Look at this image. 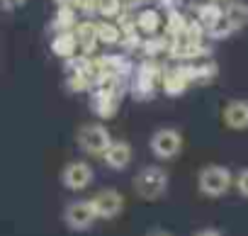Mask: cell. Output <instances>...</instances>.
<instances>
[{
  "mask_svg": "<svg viewBox=\"0 0 248 236\" xmlns=\"http://www.w3.org/2000/svg\"><path fill=\"white\" fill-rule=\"evenodd\" d=\"M161 76H163V68H161L154 59L144 61V63L137 68V78H134V85H132L134 97H137V100H149V97L156 93V88H158V83H161Z\"/></svg>",
  "mask_w": 248,
  "mask_h": 236,
  "instance_id": "obj_3",
  "label": "cell"
},
{
  "mask_svg": "<svg viewBox=\"0 0 248 236\" xmlns=\"http://www.w3.org/2000/svg\"><path fill=\"white\" fill-rule=\"evenodd\" d=\"M146 236H173L170 231H166V229H154L151 234H146Z\"/></svg>",
  "mask_w": 248,
  "mask_h": 236,
  "instance_id": "obj_28",
  "label": "cell"
},
{
  "mask_svg": "<svg viewBox=\"0 0 248 236\" xmlns=\"http://www.w3.org/2000/svg\"><path fill=\"white\" fill-rule=\"evenodd\" d=\"M51 51L61 59H73L78 54V47H76V37L71 30L66 32H56L54 39H51Z\"/></svg>",
  "mask_w": 248,
  "mask_h": 236,
  "instance_id": "obj_13",
  "label": "cell"
},
{
  "mask_svg": "<svg viewBox=\"0 0 248 236\" xmlns=\"http://www.w3.org/2000/svg\"><path fill=\"white\" fill-rule=\"evenodd\" d=\"M134 192L141 200H158L168 190V173L158 166H146L134 175Z\"/></svg>",
  "mask_w": 248,
  "mask_h": 236,
  "instance_id": "obj_1",
  "label": "cell"
},
{
  "mask_svg": "<svg viewBox=\"0 0 248 236\" xmlns=\"http://www.w3.org/2000/svg\"><path fill=\"white\" fill-rule=\"evenodd\" d=\"M93 110L100 114V117H112L117 112V105H119V97L112 95V93H105V90H97L95 88V95H93Z\"/></svg>",
  "mask_w": 248,
  "mask_h": 236,
  "instance_id": "obj_16",
  "label": "cell"
},
{
  "mask_svg": "<svg viewBox=\"0 0 248 236\" xmlns=\"http://www.w3.org/2000/svg\"><path fill=\"white\" fill-rule=\"evenodd\" d=\"M27 3V0H0V10H5V13H13L17 8H22Z\"/></svg>",
  "mask_w": 248,
  "mask_h": 236,
  "instance_id": "obj_26",
  "label": "cell"
},
{
  "mask_svg": "<svg viewBox=\"0 0 248 236\" xmlns=\"http://www.w3.org/2000/svg\"><path fill=\"white\" fill-rule=\"evenodd\" d=\"M76 27V8L73 5H59L56 17H54V30L56 32H66Z\"/></svg>",
  "mask_w": 248,
  "mask_h": 236,
  "instance_id": "obj_20",
  "label": "cell"
},
{
  "mask_svg": "<svg viewBox=\"0 0 248 236\" xmlns=\"http://www.w3.org/2000/svg\"><path fill=\"white\" fill-rule=\"evenodd\" d=\"M102 161L107 163V168L112 171H122L132 163V146L127 142H109L107 149L100 154Z\"/></svg>",
  "mask_w": 248,
  "mask_h": 236,
  "instance_id": "obj_9",
  "label": "cell"
},
{
  "mask_svg": "<svg viewBox=\"0 0 248 236\" xmlns=\"http://www.w3.org/2000/svg\"><path fill=\"white\" fill-rule=\"evenodd\" d=\"M137 30L139 32H144V34H149V37H154L158 30H161V25H163V20H161V13L156 10V8H144V10H139V15H137Z\"/></svg>",
  "mask_w": 248,
  "mask_h": 236,
  "instance_id": "obj_14",
  "label": "cell"
},
{
  "mask_svg": "<svg viewBox=\"0 0 248 236\" xmlns=\"http://www.w3.org/2000/svg\"><path fill=\"white\" fill-rule=\"evenodd\" d=\"M204 34H209L212 39H226L229 34H233V30H231V25H229V20L221 15L217 22H212L207 30H204Z\"/></svg>",
  "mask_w": 248,
  "mask_h": 236,
  "instance_id": "obj_24",
  "label": "cell"
},
{
  "mask_svg": "<svg viewBox=\"0 0 248 236\" xmlns=\"http://www.w3.org/2000/svg\"><path fill=\"white\" fill-rule=\"evenodd\" d=\"M141 47H144V51H146L149 59H158L161 54H168V49H170V37H168V34H166V37H154V39H146Z\"/></svg>",
  "mask_w": 248,
  "mask_h": 236,
  "instance_id": "obj_21",
  "label": "cell"
},
{
  "mask_svg": "<svg viewBox=\"0 0 248 236\" xmlns=\"http://www.w3.org/2000/svg\"><path fill=\"white\" fill-rule=\"evenodd\" d=\"M61 183L78 192V190H85L90 183H93V166L85 163V161H71L63 171H61Z\"/></svg>",
  "mask_w": 248,
  "mask_h": 236,
  "instance_id": "obj_7",
  "label": "cell"
},
{
  "mask_svg": "<svg viewBox=\"0 0 248 236\" xmlns=\"http://www.w3.org/2000/svg\"><path fill=\"white\" fill-rule=\"evenodd\" d=\"M168 37L173 39V37H178V34H183L185 32V27H187V20H185V15L183 13H178L175 8L168 13Z\"/></svg>",
  "mask_w": 248,
  "mask_h": 236,
  "instance_id": "obj_22",
  "label": "cell"
},
{
  "mask_svg": "<svg viewBox=\"0 0 248 236\" xmlns=\"http://www.w3.org/2000/svg\"><path fill=\"white\" fill-rule=\"evenodd\" d=\"M95 32H97V42H105V44H119V39H122L119 25L109 22V20L95 22Z\"/></svg>",
  "mask_w": 248,
  "mask_h": 236,
  "instance_id": "obj_18",
  "label": "cell"
},
{
  "mask_svg": "<svg viewBox=\"0 0 248 236\" xmlns=\"http://www.w3.org/2000/svg\"><path fill=\"white\" fill-rule=\"evenodd\" d=\"M219 68L214 61H202V63H192V83H200V85H207L217 78Z\"/></svg>",
  "mask_w": 248,
  "mask_h": 236,
  "instance_id": "obj_19",
  "label": "cell"
},
{
  "mask_svg": "<svg viewBox=\"0 0 248 236\" xmlns=\"http://www.w3.org/2000/svg\"><path fill=\"white\" fill-rule=\"evenodd\" d=\"M90 202H93V209L100 219H114L124 209V197L117 190H100Z\"/></svg>",
  "mask_w": 248,
  "mask_h": 236,
  "instance_id": "obj_8",
  "label": "cell"
},
{
  "mask_svg": "<svg viewBox=\"0 0 248 236\" xmlns=\"http://www.w3.org/2000/svg\"><path fill=\"white\" fill-rule=\"evenodd\" d=\"M190 85H192V83L187 80V76H185L183 66H175V68H163V76H161V88H163V93H166V95L178 97V95H183Z\"/></svg>",
  "mask_w": 248,
  "mask_h": 236,
  "instance_id": "obj_10",
  "label": "cell"
},
{
  "mask_svg": "<svg viewBox=\"0 0 248 236\" xmlns=\"http://www.w3.org/2000/svg\"><path fill=\"white\" fill-rule=\"evenodd\" d=\"M71 32H73V37H76V47H78V51H83V54L88 56V54L95 49V44H97L95 22H90V20L76 22V27H73Z\"/></svg>",
  "mask_w": 248,
  "mask_h": 236,
  "instance_id": "obj_12",
  "label": "cell"
},
{
  "mask_svg": "<svg viewBox=\"0 0 248 236\" xmlns=\"http://www.w3.org/2000/svg\"><path fill=\"white\" fill-rule=\"evenodd\" d=\"M224 17L229 20L231 30H243L248 25V5L243 3V0H231V3H226L224 8Z\"/></svg>",
  "mask_w": 248,
  "mask_h": 236,
  "instance_id": "obj_15",
  "label": "cell"
},
{
  "mask_svg": "<svg viewBox=\"0 0 248 236\" xmlns=\"http://www.w3.org/2000/svg\"><path fill=\"white\" fill-rule=\"evenodd\" d=\"M197 188L207 197H221L231 188V171L226 166H204L197 175Z\"/></svg>",
  "mask_w": 248,
  "mask_h": 236,
  "instance_id": "obj_2",
  "label": "cell"
},
{
  "mask_svg": "<svg viewBox=\"0 0 248 236\" xmlns=\"http://www.w3.org/2000/svg\"><path fill=\"white\" fill-rule=\"evenodd\" d=\"M95 10L105 17V20H114L122 15V0H97Z\"/></svg>",
  "mask_w": 248,
  "mask_h": 236,
  "instance_id": "obj_23",
  "label": "cell"
},
{
  "mask_svg": "<svg viewBox=\"0 0 248 236\" xmlns=\"http://www.w3.org/2000/svg\"><path fill=\"white\" fill-rule=\"evenodd\" d=\"M224 125L229 129H248V102L246 100H231L224 107Z\"/></svg>",
  "mask_w": 248,
  "mask_h": 236,
  "instance_id": "obj_11",
  "label": "cell"
},
{
  "mask_svg": "<svg viewBox=\"0 0 248 236\" xmlns=\"http://www.w3.org/2000/svg\"><path fill=\"white\" fill-rule=\"evenodd\" d=\"M197 236H221V231H217V229H202Z\"/></svg>",
  "mask_w": 248,
  "mask_h": 236,
  "instance_id": "obj_27",
  "label": "cell"
},
{
  "mask_svg": "<svg viewBox=\"0 0 248 236\" xmlns=\"http://www.w3.org/2000/svg\"><path fill=\"white\" fill-rule=\"evenodd\" d=\"M224 15V8H221V3H212V0H207V3H202L200 8H197V22L207 30L212 22H217L219 17Z\"/></svg>",
  "mask_w": 248,
  "mask_h": 236,
  "instance_id": "obj_17",
  "label": "cell"
},
{
  "mask_svg": "<svg viewBox=\"0 0 248 236\" xmlns=\"http://www.w3.org/2000/svg\"><path fill=\"white\" fill-rule=\"evenodd\" d=\"M112 142L107 127L102 125H83L78 129V146L85 151V154H102L107 149V144Z\"/></svg>",
  "mask_w": 248,
  "mask_h": 236,
  "instance_id": "obj_6",
  "label": "cell"
},
{
  "mask_svg": "<svg viewBox=\"0 0 248 236\" xmlns=\"http://www.w3.org/2000/svg\"><path fill=\"white\" fill-rule=\"evenodd\" d=\"M95 219H97V214H95L90 200H76L63 209V221L71 231H85L93 226Z\"/></svg>",
  "mask_w": 248,
  "mask_h": 236,
  "instance_id": "obj_5",
  "label": "cell"
},
{
  "mask_svg": "<svg viewBox=\"0 0 248 236\" xmlns=\"http://www.w3.org/2000/svg\"><path fill=\"white\" fill-rule=\"evenodd\" d=\"M183 149V134L173 127H161L158 132H154L151 137V151L161 158V161H173Z\"/></svg>",
  "mask_w": 248,
  "mask_h": 236,
  "instance_id": "obj_4",
  "label": "cell"
},
{
  "mask_svg": "<svg viewBox=\"0 0 248 236\" xmlns=\"http://www.w3.org/2000/svg\"><path fill=\"white\" fill-rule=\"evenodd\" d=\"M236 190H238L241 197L248 200V168H243V171L236 175Z\"/></svg>",
  "mask_w": 248,
  "mask_h": 236,
  "instance_id": "obj_25",
  "label": "cell"
},
{
  "mask_svg": "<svg viewBox=\"0 0 248 236\" xmlns=\"http://www.w3.org/2000/svg\"><path fill=\"white\" fill-rule=\"evenodd\" d=\"M212 3H224V0H212Z\"/></svg>",
  "mask_w": 248,
  "mask_h": 236,
  "instance_id": "obj_29",
  "label": "cell"
}]
</instances>
